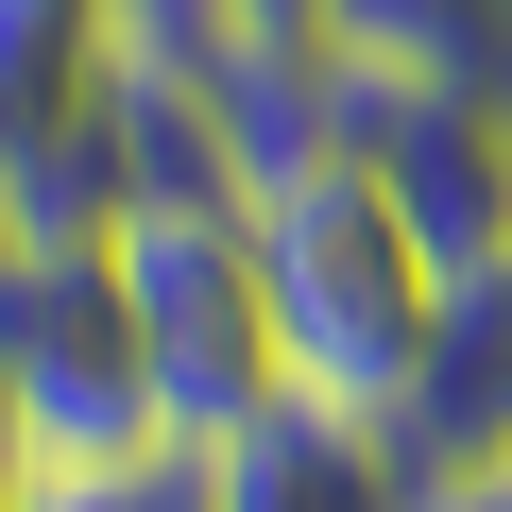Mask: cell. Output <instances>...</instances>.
<instances>
[{
	"label": "cell",
	"mask_w": 512,
	"mask_h": 512,
	"mask_svg": "<svg viewBox=\"0 0 512 512\" xmlns=\"http://www.w3.org/2000/svg\"><path fill=\"white\" fill-rule=\"evenodd\" d=\"M120 35H103V0H0V205H18V171L103 103Z\"/></svg>",
	"instance_id": "cell-7"
},
{
	"label": "cell",
	"mask_w": 512,
	"mask_h": 512,
	"mask_svg": "<svg viewBox=\"0 0 512 512\" xmlns=\"http://www.w3.org/2000/svg\"><path fill=\"white\" fill-rule=\"evenodd\" d=\"M188 512H427V478L393 461V427L325 376H274L222 444H188Z\"/></svg>",
	"instance_id": "cell-5"
},
{
	"label": "cell",
	"mask_w": 512,
	"mask_h": 512,
	"mask_svg": "<svg viewBox=\"0 0 512 512\" xmlns=\"http://www.w3.org/2000/svg\"><path fill=\"white\" fill-rule=\"evenodd\" d=\"M495 18H512V0H495Z\"/></svg>",
	"instance_id": "cell-13"
},
{
	"label": "cell",
	"mask_w": 512,
	"mask_h": 512,
	"mask_svg": "<svg viewBox=\"0 0 512 512\" xmlns=\"http://www.w3.org/2000/svg\"><path fill=\"white\" fill-rule=\"evenodd\" d=\"M427 512H512V461H478V478H427Z\"/></svg>",
	"instance_id": "cell-12"
},
{
	"label": "cell",
	"mask_w": 512,
	"mask_h": 512,
	"mask_svg": "<svg viewBox=\"0 0 512 512\" xmlns=\"http://www.w3.org/2000/svg\"><path fill=\"white\" fill-rule=\"evenodd\" d=\"M18 512H188V461L154 444V461H52Z\"/></svg>",
	"instance_id": "cell-9"
},
{
	"label": "cell",
	"mask_w": 512,
	"mask_h": 512,
	"mask_svg": "<svg viewBox=\"0 0 512 512\" xmlns=\"http://www.w3.org/2000/svg\"><path fill=\"white\" fill-rule=\"evenodd\" d=\"M325 137L410 205L427 274L512 256V86H444V69H359V52H325Z\"/></svg>",
	"instance_id": "cell-3"
},
{
	"label": "cell",
	"mask_w": 512,
	"mask_h": 512,
	"mask_svg": "<svg viewBox=\"0 0 512 512\" xmlns=\"http://www.w3.org/2000/svg\"><path fill=\"white\" fill-rule=\"evenodd\" d=\"M325 18H342V0H222V52H325Z\"/></svg>",
	"instance_id": "cell-10"
},
{
	"label": "cell",
	"mask_w": 512,
	"mask_h": 512,
	"mask_svg": "<svg viewBox=\"0 0 512 512\" xmlns=\"http://www.w3.org/2000/svg\"><path fill=\"white\" fill-rule=\"evenodd\" d=\"M239 239H256V291H274V359L376 410L410 376V342H427V291H444L427 239H410V205L342 137H308V154H274L239 188Z\"/></svg>",
	"instance_id": "cell-1"
},
{
	"label": "cell",
	"mask_w": 512,
	"mask_h": 512,
	"mask_svg": "<svg viewBox=\"0 0 512 512\" xmlns=\"http://www.w3.org/2000/svg\"><path fill=\"white\" fill-rule=\"evenodd\" d=\"M0 376L35 393L52 461H154V393H137V325H120L103 239H0Z\"/></svg>",
	"instance_id": "cell-4"
},
{
	"label": "cell",
	"mask_w": 512,
	"mask_h": 512,
	"mask_svg": "<svg viewBox=\"0 0 512 512\" xmlns=\"http://www.w3.org/2000/svg\"><path fill=\"white\" fill-rule=\"evenodd\" d=\"M120 325H137V393H154V444H222L256 393H274V291H256V239L239 205H137L120 239Z\"/></svg>",
	"instance_id": "cell-2"
},
{
	"label": "cell",
	"mask_w": 512,
	"mask_h": 512,
	"mask_svg": "<svg viewBox=\"0 0 512 512\" xmlns=\"http://www.w3.org/2000/svg\"><path fill=\"white\" fill-rule=\"evenodd\" d=\"M376 427H393L410 478H478V461H512V256H478V274L427 291V342H410V376L376 393Z\"/></svg>",
	"instance_id": "cell-6"
},
{
	"label": "cell",
	"mask_w": 512,
	"mask_h": 512,
	"mask_svg": "<svg viewBox=\"0 0 512 512\" xmlns=\"http://www.w3.org/2000/svg\"><path fill=\"white\" fill-rule=\"evenodd\" d=\"M325 52H359V69H444V86H512V18H495V0H342Z\"/></svg>",
	"instance_id": "cell-8"
},
{
	"label": "cell",
	"mask_w": 512,
	"mask_h": 512,
	"mask_svg": "<svg viewBox=\"0 0 512 512\" xmlns=\"http://www.w3.org/2000/svg\"><path fill=\"white\" fill-rule=\"evenodd\" d=\"M35 478H52V444H35V393H18V376H0V512H18Z\"/></svg>",
	"instance_id": "cell-11"
}]
</instances>
